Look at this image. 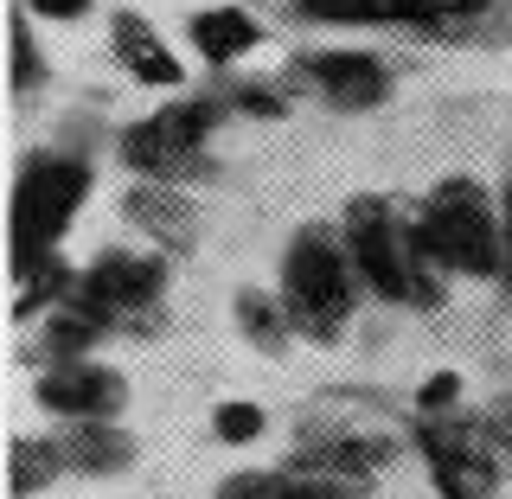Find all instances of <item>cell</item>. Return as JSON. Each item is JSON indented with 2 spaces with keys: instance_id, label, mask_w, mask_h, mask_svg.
<instances>
[{
  "instance_id": "1",
  "label": "cell",
  "mask_w": 512,
  "mask_h": 499,
  "mask_svg": "<svg viewBox=\"0 0 512 499\" xmlns=\"http://www.w3.org/2000/svg\"><path fill=\"white\" fill-rule=\"evenodd\" d=\"M340 237H346L352 269H359L372 301H384V308H416V314H436L448 301V282L455 276L423 244L416 218L404 205H391L384 192H352L346 212H340Z\"/></svg>"
},
{
  "instance_id": "2",
  "label": "cell",
  "mask_w": 512,
  "mask_h": 499,
  "mask_svg": "<svg viewBox=\"0 0 512 499\" xmlns=\"http://www.w3.org/2000/svg\"><path fill=\"white\" fill-rule=\"evenodd\" d=\"M288 320H295V340L308 346H340L352 314L365 301V282L352 269V250L340 237V224H301L282 250V282H276Z\"/></svg>"
},
{
  "instance_id": "3",
  "label": "cell",
  "mask_w": 512,
  "mask_h": 499,
  "mask_svg": "<svg viewBox=\"0 0 512 499\" xmlns=\"http://www.w3.org/2000/svg\"><path fill=\"white\" fill-rule=\"evenodd\" d=\"M423 244L436 250V263L448 276L468 282H500L512 276V250H506V212L474 173H448L410 205Z\"/></svg>"
},
{
  "instance_id": "4",
  "label": "cell",
  "mask_w": 512,
  "mask_h": 499,
  "mask_svg": "<svg viewBox=\"0 0 512 499\" xmlns=\"http://www.w3.org/2000/svg\"><path fill=\"white\" fill-rule=\"evenodd\" d=\"M90 199V167L77 154H32L13 180V276L58 256L71 218Z\"/></svg>"
},
{
  "instance_id": "5",
  "label": "cell",
  "mask_w": 512,
  "mask_h": 499,
  "mask_svg": "<svg viewBox=\"0 0 512 499\" xmlns=\"http://www.w3.org/2000/svg\"><path fill=\"white\" fill-rule=\"evenodd\" d=\"M410 442L423 455V474L436 487V499H500L506 461L474 410H442V416L410 410Z\"/></svg>"
},
{
  "instance_id": "6",
  "label": "cell",
  "mask_w": 512,
  "mask_h": 499,
  "mask_svg": "<svg viewBox=\"0 0 512 499\" xmlns=\"http://www.w3.org/2000/svg\"><path fill=\"white\" fill-rule=\"evenodd\" d=\"M212 128H218V103H205V96H173V103H160L154 116L122 128L116 154H122V167L135 173V180L192 186L205 173V141H212Z\"/></svg>"
},
{
  "instance_id": "7",
  "label": "cell",
  "mask_w": 512,
  "mask_h": 499,
  "mask_svg": "<svg viewBox=\"0 0 512 499\" xmlns=\"http://www.w3.org/2000/svg\"><path fill=\"white\" fill-rule=\"evenodd\" d=\"M160 295H167V250H103L77 276V301L103 314L109 333H154L160 327Z\"/></svg>"
},
{
  "instance_id": "8",
  "label": "cell",
  "mask_w": 512,
  "mask_h": 499,
  "mask_svg": "<svg viewBox=\"0 0 512 499\" xmlns=\"http://www.w3.org/2000/svg\"><path fill=\"white\" fill-rule=\"evenodd\" d=\"M39 410L58 423H122L128 378L103 359H64L39 372Z\"/></svg>"
},
{
  "instance_id": "9",
  "label": "cell",
  "mask_w": 512,
  "mask_h": 499,
  "mask_svg": "<svg viewBox=\"0 0 512 499\" xmlns=\"http://www.w3.org/2000/svg\"><path fill=\"white\" fill-rule=\"evenodd\" d=\"M295 71L308 77L314 96L333 103V109H378L384 96H391V64L378 52H346V45H333V52H301Z\"/></svg>"
},
{
  "instance_id": "10",
  "label": "cell",
  "mask_w": 512,
  "mask_h": 499,
  "mask_svg": "<svg viewBox=\"0 0 512 499\" xmlns=\"http://www.w3.org/2000/svg\"><path fill=\"white\" fill-rule=\"evenodd\" d=\"M122 218H128V231H141L154 250H167V256H186L192 244H199V205L186 199L180 186H154V180H135L122 192Z\"/></svg>"
},
{
  "instance_id": "11",
  "label": "cell",
  "mask_w": 512,
  "mask_h": 499,
  "mask_svg": "<svg viewBox=\"0 0 512 499\" xmlns=\"http://www.w3.org/2000/svg\"><path fill=\"white\" fill-rule=\"evenodd\" d=\"M109 52H116V64L141 90H180L186 84V58L141 13H109Z\"/></svg>"
},
{
  "instance_id": "12",
  "label": "cell",
  "mask_w": 512,
  "mask_h": 499,
  "mask_svg": "<svg viewBox=\"0 0 512 499\" xmlns=\"http://www.w3.org/2000/svg\"><path fill=\"white\" fill-rule=\"evenodd\" d=\"M186 39L205 64L224 71V64H244L256 45H263V20H256L250 7H199L186 20Z\"/></svg>"
},
{
  "instance_id": "13",
  "label": "cell",
  "mask_w": 512,
  "mask_h": 499,
  "mask_svg": "<svg viewBox=\"0 0 512 499\" xmlns=\"http://www.w3.org/2000/svg\"><path fill=\"white\" fill-rule=\"evenodd\" d=\"M64 461H71V474H90V480H109V474H128L135 468V436H128L122 423H64Z\"/></svg>"
},
{
  "instance_id": "14",
  "label": "cell",
  "mask_w": 512,
  "mask_h": 499,
  "mask_svg": "<svg viewBox=\"0 0 512 499\" xmlns=\"http://www.w3.org/2000/svg\"><path fill=\"white\" fill-rule=\"evenodd\" d=\"M301 20L320 26H436V0H295Z\"/></svg>"
},
{
  "instance_id": "15",
  "label": "cell",
  "mask_w": 512,
  "mask_h": 499,
  "mask_svg": "<svg viewBox=\"0 0 512 499\" xmlns=\"http://www.w3.org/2000/svg\"><path fill=\"white\" fill-rule=\"evenodd\" d=\"M103 314L84 308V301H64V308L45 314V333H39V359L45 365H64V359H96V346H103Z\"/></svg>"
},
{
  "instance_id": "16",
  "label": "cell",
  "mask_w": 512,
  "mask_h": 499,
  "mask_svg": "<svg viewBox=\"0 0 512 499\" xmlns=\"http://www.w3.org/2000/svg\"><path fill=\"white\" fill-rule=\"evenodd\" d=\"M231 320H237V333H244L256 352H282L288 340H295V320H288L282 295H269V288H237Z\"/></svg>"
},
{
  "instance_id": "17",
  "label": "cell",
  "mask_w": 512,
  "mask_h": 499,
  "mask_svg": "<svg viewBox=\"0 0 512 499\" xmlns=\"http://www.w3.org/2000/svg\"><path fill=\"white\" fill-rule=\"evenodd\" d=\"M58 474H71V461H64V448H58V442L13 436V448H7V487H13V499H39V493H52V480H58Z\"/></svg>"
},
{
  "instance_id": "18",
  "label": "cell",
  "mask_w": 512,
  "mask_h": 499,
  "mask_svg": "<svg viewBox=\"0 0 512 499\" xmlns=\"http://www.w3.org/2000/svg\"><path fill=\"white\" fill-rule=\"evenodd\" d=\"M212 499H327V493L295 468H237L212 487Z\"/></svg>"
},
{
  "instance_id": "19",
  "label": "cell",
  "mask_w": 512,
  "mask_h": 499,
  "mask_svg": "<svg viewBox=\"0 0 512 499\" xmlns=\"http://www.w3.org/2000/svg\"><path fill=\"white\" fill-rule=\"evenodd\" d=\"M7 39H13V96H32V90L45 84V52H39V32H32V13L26 7H13Z\"/></svg>"
},
{
  "instance_id": "20",
  "label": "cell",
  "mask_w": 512,
  "mask_h": 499,
  "mask_svg": "<svg viewBox=\"0 0 512 499\" xmlns=\"http://www.w3.org/2000/svg\"><path fill=\"white\" fill-rule=\"evenodd\" d=\"M263 429H269V410H263V404H244V397H224V404L212 410V436H218V442H231V448L256 442Z\"/></svg>"
},
{
  "instance_id": "21",
  "label": "cell",
  "mask_w": 512,
  "mask_h": 499,
  "mask_svg": "<svg viewBox=\"0 0 512 499\" xmlns=\"http://www.w3.org/2000/svg\"><path fill=\"white\" fill-rule=\"evenodd\" d=\"M461 372H429L423 384H416V397H410V410L416 416H442V410H461Z\"/></svg>"
},
{
  "instance_id": "22",
  "label": "cell",
  "mask_w": 512,
  "mask_h": 499,
  "mask_svg": "<svg viewBox=\"0 0 512 499\" xmlns=\"http://www.w3.org/2000/svg\"><path fill=\"white\" fill-rule=\"evenodd\" d=\"M231 109H237V116H263V122L288 116V103H282L269 84H237V90H231Z\"/></svg>"
},
{
  "instance_id": "23",
  "label": "cell",
  "mask_w": 512,
  "mask_h": 499,
  "mask_svg": "<svg viewBox=\"0 0 512 499\" xmlns=\"http://www.w3.org/2000/svg\"><path fill=\"white\" fill-rule=\"evenodd\" d=\"M32 20H52V26H71V20H90L96 0H20Z\"/></svg>"
},
{
  "instance_id": "24",
  "label": "cell",
  "mask_w": 512,
  "mask_h": 499,
  "mask_svg": "<svg viewBox=\"0 0 512 499\" xmlns=\"http://www.w3.org/2000/svg\"><path fill=\"white\" fill-rule=\"evenodd\" d=\"M480 423H487V436H493V448H500V461H506V474H512V397L487 404V410H480Z\"/></svg>"
},
{
  "instance_id": "25",
  "label": "cell",
  "mask_w": 512,
  "mask_h": 499,
  "mask_svg": "<svg viewBox=\"0 0 512 499\" xmlns=\"http://www.w3.org/2000/svg\"><path fill=\"white\" fill-rule=\"evenodd\" d=\"M500 212H506V250H512V180H506V192H500Z\"/></svg>"
}]
</instances>
